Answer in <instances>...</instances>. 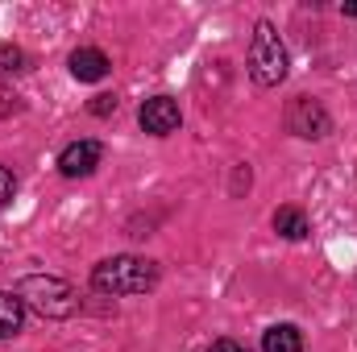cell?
<instances>
[{
  "label": "cell",
  "mask_w": 357,
  "mask_h": 352,
  "mask_svg": "<svg viewBox=\"0 0 357 352\" xmlns=\"http://www.w3.org/2000/svg\"><path fill=\"white\" fill-rule=\"evenodd\" d=\"M100 158H104V145L100 141H71L59 154V170L67 178H88V175H96Z\"/></svg>",
  "instance_id": "8992f818"
},
{
  "label": "cell",
  "mask_w": 357,
  "mask_h": 352,
  "mask_svg": "<svg viewBox=\"0 0 357 352\" xmlns=\"http://www.w3.org/2000/svg\"><path fill=\"white\" fill-rule=\"evenodd\" d=\"M21 323H25V303H21L17 294L0 290V340L17 336V332H21Z\"/></svg>",
  "instance_id": "ba28073f"
},
{
  "label": "cell",
  "mask_w": 357,
  "mask_h": 352,
  "mask_svg": "<svg viewBox=\"0 0 357 352\" xmlns=\"http://www.w3.org/2000/svg\"><path fill=\"white\" fill-rule=\"evenodd\" d=\"M91 112H96V116L116 112V95H96V99H91Z\"/></svg>",
  "instance_id": "4fadbf2b"
},
{
  "label": "cell",
  "mask_w": 357,
  "mask_h": 352,
  "mask_svg": "<svg viewBox=\"0 0 357 352\" xmlns=\"http://www.w3.org/2000/svg\"><path fill=\"white\" fill-rule=\"evenodd\" d=\"M29 311H38L42 319H71L79 315V290L54 273H25L13 290Z\"/></svg>",
  "instance_id": "7a4b0ae2"
},
{
  "label": "cell",
  "mask_w": 357,
  "mask_h": 352,
  "mask_svg": "<svg viewBox=\"0 0 357 352\" xmlns=\"http://www.w3.org/2000/svg\"><path fill=\"white\" fill-rule=\"evenodd\" d=\"M287 129H291L295 137L320 141V137H328L333 120H328V112H324V104H320V99L299 95V99H291V108H287Z\"/></svg>",
  "instance_id": "277c9868"
},
{
  "label": "cell",
  "mask_w": 357,
  "mask_h": 352,
  "mask_svg": "<svg viewBox=\"0 0 357 352\" xmlns=\"http://www.w3.org/2000/svg\"><path fill=\"white\" fill-rule=\"evenodd\" d=\"M17 195V178H13V170L8 166H0V207H8V199Z\"/></svg>",
  "instance_id": "7c38bea8"
},
{
  "label": "cell",
  "mask_w": 357,
  "mask_h": 352,
  "mask_svg": "<svg viewBox=\"0 0 357 352\" xmlns=\"http://www.w3.org/2000/svg\"><path fill=\"white\" fill-rule=\"evenodd\" d=\"M208 352H250L245 349V344H237V340H229V336H225V340H216V344H212V349Z\"/></svg>",
  "instance_id": "5bb4252c"
},
{
  "label": "cell",
  "mask_w": 357,
  "mask_h": 352,
  "mask_svg": "<svg viewBox=\"0 0 357 352\" xmlns=\"http://www.w3.org/2000/svg\"><path fill=\"white\" fill-rule=\"evenodd\" d=\"M21 67H25V54H21L17 46H0V75L21 71Z\"/></svg>",
  "instance_id": "8fae6325"
},
{
  "label": "cell",
  "mask_w": 357,
  "mask_h": 352,
  "mask_svg": "<svg viewBox=\"0 0 357 352\" xmlns=\"http://www.w3.org/2000/svg\"><path fill=\"white\" fill-rule=\"evenodd\" d=\"M341 13H345V17H357V0L354 4H341Z\"/></svg>",
  "instance_id": "9a60e30c"
},
{
  "label": "cell",
  "mask_w": 357,
  "mask_h": 352,
  "mask_svg": "<svg viewBox=\"0 0 357 352\" xmlns=\"http://www.w3.org/2000/svg\"><path fill=\"white\" fill-rule=\"evenodd\" d=\"M137 120H142V129H146V133L167 137V133H175V129H178L183 112H178V104L171 99V95H154V99H146V104H142Z\"/></svg>",
  "instance_id": "5b68a950"
},
{
  "label": "cell",
  "mask_w": 357,
  "mask_h": 352,
  "mask_svg": "<svg viewBox=\"0 0 357 352\" xmlns=\"http://www.w3.org/2000/svg\"><path fill=\"white\" fill-rule=\"evenodd\" d=\"M158 286V265L146 262V257H133V253H121V257H108L91 269V290L100 294H112V298H129V294H146Z\"/></svg>",
  "instance_id": "6da1fadb"
},
{
  "label": "cell",
  "mask_w": 357,
  "mask_h": 352,
  "mask_svg": "<svg viewBox=\"0 0 357 352\" xmlns=\"http://www.w3.org/2000/svg\"><path fill=\"white\" fill-rule=\"evenodd\" d=\"M262 352H303V336L291 323H274L262 336Z\"/></svg>",
  "instance_id": "9c48e42d"
},
{
  "label": "cell",
  "mask_w": 357,
  "mask_h": 352,
  "mask_svg": "<svg viewBox=\"0 0 357 352\" xmlns=\"http://www.w3.org/2000/svg\"><path fill=\"white\" fill-rule=\"evenodd\" d=\"M274 232L287 237V241H303L307 237V216L299 207H278L274 211Z\"/></svg>",
  "instance_id": "30bf717a"
},
{
  "label": "cell",
  "mask_w": 357,
  "mask_h": 352,
  "mask_svg": "<svg viewBox=\"0 0 357 352\" xmlns=\"http://www.w3.org/2000/svg\"><path fill=\"white\" fill-rule=\"evenodd\" d=\"M108 54L104 50H96V46H84V50H75L71 54V75L79 79V83H100L104 75H108Z\"/></svg>",
  "instance_id": "52a82bcc"
},
{
  "label": "cell",
  "mask_w": 357,
  "mask_h": 352,
  "mask_svg": "<svg viewBox=\"0 0 357 352\" xmlns=\"http://www.w3.org/2000/svg\"><path fill=\"white\" fill-rule=\"evenodd\" d=\"M250 75L258 88H278L287 79V46L278 42L274 25L258 21L254 25V42H250Z\"/></svg>",
  "instance_id": "3957f363"
}]
</instances>
